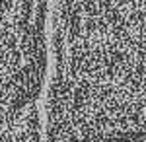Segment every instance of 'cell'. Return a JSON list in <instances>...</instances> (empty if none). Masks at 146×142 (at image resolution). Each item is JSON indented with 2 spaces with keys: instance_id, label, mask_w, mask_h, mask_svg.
I'll return each mask as SVG.
<instances>
[{
  "instance_id": "1",
  "label": "cell",
  "mask_w": 146,
  "mask_h": 142,
  "mask_svg": "<svg viewBox=\"0 0 146 142\" xmlns=\"http://www.w3.org/2000/svg\"><path fill=\"white\" fill-rule=\"evenodd\" d=\"M41 142H146V0H51Z\"/></svg>"
},
{
  "instance_id": "2",
  "label": "cell",
  "mask_w": 146,
  "mask_h": 142,
  "mask_svg": "<svg viewBox=\"0 0 146 142\" xmlns=\"http://www.w3.org/2000/svg\"><path fill=\"white\" fill-rule=\"evenodd\" d=\"M49 2L0 0V142L41 131L49 76Z\"/></svg>"
}]
</instances>
